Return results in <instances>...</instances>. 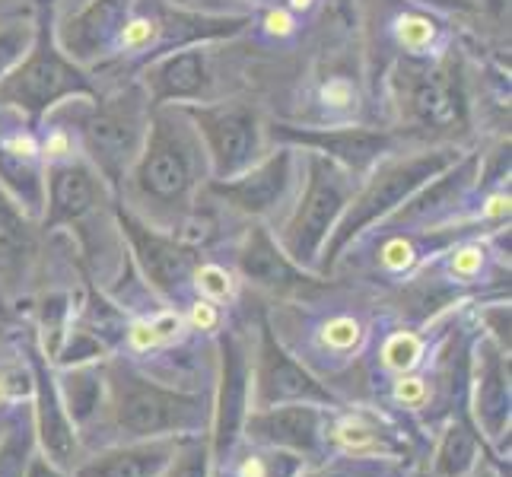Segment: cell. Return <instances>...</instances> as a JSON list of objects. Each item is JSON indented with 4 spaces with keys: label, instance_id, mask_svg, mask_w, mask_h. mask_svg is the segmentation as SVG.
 Returning a JSON list of instances; mask_svg holds the SVG:
<instances>
[{
    "label": "cell",
    "instance_id": "6da1fadb",
    "mask_svg": "<svg viewBox=\"0 0 512 477\" xmlns=\"http://www.w3.org/2000/svg\"><path fill=\"white\" fill-rule=\"evenodd\" d=\"M201 134L182 112H156L144 140V150L131 166L134 191L153 207H185L201 172Z\"/></svg>",
    "mask_w": 512,
    "mask_h": 477
},
{
    "label": "cell",
    "instance_id": "7a4b0ae2",
    "mask_svg": "<svg viewBox=\"0 0 512 477\" xmlns=\"http://www.w3.org/2000/svg\"><path fill=\"white\" fill-rule=\"evenodd\" d=\"M458 159H462V153L452 147H443V150H423V153L404 156V159H392V163H382L373 179H369V185L353 198L350 210L344 214L338 233L331 239L328 261L338 255L341 245H347L363 226H369L373 220L385 217L388 210L404 204V198H411L423 182L449 172Z\"/></svg>",
    "mask_w": 512,
    "mask_h": 477
},
{
    "label": "cell",
    "instance_id": "3957f363",
    "mask_svg": "<svg viewBox=\"0 0 512 477\" xmlns=\"http://www.w3.org/2000/svg\"><path fill=\"white\" fill-rule=\"evenodd\" d=\"M74 93H90V83L55 48L48 29H39L26 58L7 77H0V105H13L29 115H42Z\"/></svg>",
    "mask_w": 512,
    "mask_h": 477
},
{
    "label": "cell",
    "instance_id": "277c9868",
    "mask_svg": "<svg viewBox=\"0 0 512 477\" xmlns=\"http://www.w3.org/2000/svg\"><path fill=\"white\" fill-rule=\"evenodd\" d=\"M83 144L86 153L99 166L102 175L112 182L125 179V172L134 166V159L144 150V140L150 131V102L137 90H128L83 121Z\"/></svg>",
    "mask_w": 512,
    "mask_h": 477
},
{
    "label": "cell",
    "instance_id": "5b68a950",
    "mask_svg": "<svg viewBox=\"0 0 512 477\" xmlns=\"http://www.w3.org/2000/svg\"><path fill=\"white\" fill-rule=\"evenodd\" d=\"M353 182L357 179H353L350 169L338 166L334 159L322 153H312L306 198L287 229V252L299 264H312L319 258L325 236L334 229V223H338L350 201Z\"/></svg>",
    "mask_w": 512,
    "mask_h": 477
},
{
    "label": "cell",
    "instance_id": "8992f818",
    "mask_svg": "<svg viewBox=\"0 0 512 477\" xmlns=\"http://www.w3.org/2000/svg\"><path fill=\"white\" fill-rule=\"evenodd\" d=\"M194 128L207 140V156L217 179H236L261 159V125L249 105L220 102L188 109Z\"/></svg>",
    "mask_w": 512,
    "mask_h": 477
},
{
    "label": "cell",
    "instance_id": "52a82bcc",
    "mask_svg": "<svg viewBox=\"0 0 512 477\" xmlns=\"http://www.w3.org/2000/svg\"><path fill=\"white\" fill-rule=\"evenodd\" d=\"M293 179V150H280L271 159H261L252 169L236 175V182H217L214 191L226 201L249 210V214H268L284 198Z\"/></svg>",
    "mask_w": 512,
    "mask_h": 477
},
{
    "label": "cell",
    "instance_id": "ba28073f",
    "mask_svg": "<svg viewBox=\"0 0 512 477\" xmlns=\"http://www.w3.org/2000/svg\"><path fill=\"white\" fill-rule=\"evenodd\" d=\"M39 153H42L39 144L23 131L0 134V185L16 201H23L29 214H39L45 204V179H42Z\"/></svg>",
    "mask_w": 512,
    "mask_h": 477
},
{
    "label": "cell",
    "instance_id": "9c48e42d",
    "mask_svg": "<svg viewBox=\"0 0 512 477\" xmlns=\"http://www.w3.org/2000/svg\"><path fill=\"white\" fill-rule=\"evenodd\" d=\"M296 144L319 147L322 156L334 159L338 166L350 169L353 175L373 166L392 150V137L379 131H363V128H334V131H284Z\"/></svg>",
    "mask_w": 512,
    "mask_h": 477
},
{
    "label": "cell",
    "instance_id": "30bf717a",
    "mask_svg": "<svg viewBox=\"0 0 512 477\" xmlns=\"http://www.w3.org/2000/svg\"><path fill=\"white\" fill-rule=\"evenodd\" d=\"M194 414H198V401L140 385L125 395L118 417L121 427H128L131 433H160L172 427H188Z\"/></svg>",
    "mask_w": 512,
    "mask_h": 477
},
{
    "label": "cell",
    "instance_id": "8fae6325",
    "mask_svg": "<svg viewBox=\"0 0 512 477\" xmlns=\"http://www.w3.org/2000/svg\"><path fill=\"white\" fill-rule=\"evenodd\" d=\"M121 226H125L131 245L137 249L140 261H144V271L153 277L156 287L172 290V287H179L182 280H188V274L194 268V258L188 249L150 233V229L144 223H137L131 214H121Z\"/></svg>",
    "mask_w": 512,
    "mask_h": 477
},
{
    "label": "cell",
    "instance_id": "7c38bea8",
    "mask_svg": "<svg viewBox=\"0 0 512 477\" xmlns=\"http://www.w3.org/2000/svg\"><path fill=\"white\" fill-rule=\"evenodd\" d=\"M408 86H411L408 109L427 128H452L455 121H462V115H465L462 93H458V80L446 67L423 70V74H417V80H411Z\"/></svg>",
    "mask_w": 512,
    "mask_h": 477
},
{
    "label": "cell",
    "instance_id": "4fadbf2b",
    "mask_svg": "<svg viewBox=\"0 0 512 477\" xmlns=\"http://www.w3.org/2000/svg\"><path fill=\"white\" fill-rule=\"evenodd\" d=\"M96 172L90 166L67 159V163L51 166L48 175V223H74L83 214H90L96 204Z\"/></svg>",
    "mask_w": 512,
    "mask_h": 477
},
{
    "label": "cell",
    "instance_id": "5bb4252c",
    "mask_svg": "<svg viewBox=\"0 0 512 477\" xmlns=\"http://www.w3.org/2000/svg\"><path fill=\"white\" fill-rule=\"evenodd\" d=\"M207 86V58L201 48L166 55L147 70V90L156 105L172 99H198Z\"/></svg>",
    "mask_w": 512,
    "mask_h": 477
},
{
    "label": "cell",
    "instance_id": "9a60e30c",
    "mask_svg": "<svg viewBox=\"0 0 512 477\" xmlns=\"http://www.w3.org/2000/svg\"><path fill=\"white\" fill-rule=\"evenodd\" d=\"M239 264H242V274L249 280H255V284H261V287L296 290V287L306 284V277L274 249V242L268 239L264 229H255V233L249 236V245H245Z\"/></svg>",
    "mask_w": 512,
    "mask_h": 477
},
{
    "label": "cell",
    "instance_id": "2e32d148",
    "mask_svg": "<svg viewBox=\"0 0 512 477\" xmlns=\"http://www.w3.org/2000/svg\"><path fill=\"white\" fill-rule=\"evenodd\" d=\"M264 398H325V392L315 385L303 369L290 363L284 353L274 347L271 338H264V369H261Z\"/></svg>",
    "mask_w": 512,
    "mask_h": 477
},
{
    "label": "cell",
    "instance_id": "e0dca14e",
    "mask_svg": "<svg viewBox=\"0 0 512 477\" xmlns=\"http://www.w3.org/2000/svg\"><path fill=\"white\" fill-rule=\"evenodd\" d=\"M255 436L268 439V443L293 446V449H309L319 433V414L312 408H284L271 411L252 420Z\"/></svg>",
    "mask_w": 512,
    "mask_h": 477
},
{
    "label": "cell",
    "instance_id": "ac0fdd59",
    "mask_svg": "<svg viewBox=\"0 0 512 477\" xmlns=\"http://www.w3.org/2000/svg\"><path fill=\"white\" fill-rule=\"evenodd\" d=\"M35 252V239L26 217L16 204L0 191V274L20 271Z\"/></svg>",
    "mask_w": 512,
    "mask_h": 477
},
{
    "label": "cell",
    "instance_id": "d6986e66",
    "mask_svg": "<svg viewBox=\"0 0 512 477\" xmlns=\"http://www.w3.org/2000/svg\"><path fill=\"white\" fill-rule=\"evenodd\" d=\"M39 423H42V443L48 455L55 458V462L67 465L70 455H74V436H70L67 420L58 408L55 388H51V382L42 373H39Z\"/></svg>",
    "mask_w": 512,
    "mask_h": 477
},
{
    "label": "cell",
    "instance_id": "ffe728a7",
    "mask_svg": "<svg viewBox=\"0 0 512 477\" xmlns=\"http://www.w3.org/2000/svg\"><path fill=\"white\" fill-rule=\"evenodd\" d=\"M245 404V360L236 344L226 347V379H223V417H220V446L233 439Z\"/></svg>",
    "mask_w": 512,
    "mask_h": 477
},
{
    "label": "cell",
    "instance_id": "44dd1931",
    "mask_svg": "<svg viewBox=\"0 0 512 477\" xmlns=\"http://www.w3.org/2000/svg\"><path fill=\"white\" fill-rule=\"evenodd\" d=\"M166 452L163 449H147V452H128V455H115L105 465L93 468V477H153L163 468Z\"/></svg>",
    "mask_w": 512,
    "mask_h": 477
},
{
    "label": "cell",
    "instance_id": "7402d4cb",
    "mask_svg": "<svg viewBox=\"0 0 512 477\" xmlns=\"http://www.w3.org/2000/svg\"><path fill=\"white\" fill-rule=\"evenodd\" d=\"M474 462V436L468 430H452L439 452V474L443 477H458L465 474Z\"/></svg>",
    "mask_w": 512,
    "mask_h": 477
},
{
    "label": "cell",
    "instance_id": "603a6c76",
    "mask_svg": "<svg viewBox=\"0 0 512 477\" xmlns=\"http://www.w3.org/2000/svg\"><path fill=\"white\" fill-rule=\"evenodd\" d=\"M32 39H35V32L26 23H10L0 29V77L26 58V51L32 48Z\"/></svg>",
    "mask_w": 512,
    "mask_h": 477
},
{
    "label": "cell",
    "instance_id": "cb8c5ba5",
    "mask_svg": "<svg viewBox=\"0 0 512 477\" xmlns=\"http://www.w3.org/2000/svg\"><path fill=\"white\" fill-rule=\"evenodd\" d=\"M395 35L408 51H423V48H430L436 39V23L427 20V16H398Z\"/></svg>",
    "mask_w": 512,
    "mask_h": 477
},
{
    "label": "cell",
    "instance_id": "d4e9b609",
    "mask_svg": "<svg viewBox=\"0 0 512 477\" xmlns=\"http://www.w3.org/2000/svg\"><path fill=\"white\" fill-rule=\"evenodd\" d=\"M29 452V436L23 430H16L7 446L0 449V477H23V462Z\"/></svg>",
    "mask_w": 512,
    "mask_h": 477
},
{
    "label": "cell",
    "instance_id": "484cf974",
    "mask_svg": "<svg viewBox=\"0 0 512 477\" xmlns=\"http://www.w3.org/2000/svg\"><path fill=\"white\" fill-rule=\"evenodd\" d=\"M99 398V382L93 376H74L70 379V404L77 408V417H86L93 411V404Z\"/></svg>",
    "mask_w": 512,
    "mask_h": 477
},
{
    "label": "cell",
    "instance_id": "4316f807",
    "mask_svg": "<svg viewBox=\"0 0 512 477\" xmlns=\"http://www.w3.org/2000/svg\"><path fill=\"white\" fill-rule=\"evenodd\" d=\"M417 357H420V341L414 338V334H398V338H392L385 347V360L398 369L414 366Z\"/></svg>",
    "mask_w": 512,
    "mask_h": 477
},
{
    "label": "cell",
    "instance_id": "83f0119b",
    "mask_svg": "<svg viewBox=\"0 0 512 477\" xmlns=\"http://www.w3.org/2000/svg\"><path fill=\"white\" fill-rule=\"evenodd\" d=\"M357 338H360V328L353 318H334L325 328V341L334 347H350V344H357Z\"/></svg>",
    "mask_w": 512,
    "mask_h": 477
},
{
    "label": "cell",
    "instance_id": "f1b7e54d",
    "mask_svg": "<svg viewBox=\"0 0 512 477\" xmlns=\"http://www.w3.org/2000/svg\"><path fill=\"white\" fill-rule=\"evenodd\" d=\"M198 287H201L207 296H214V299H226L229 290H233V284H229V277H226L220 268H201V271H198Z\"/></svg>",
    "mask_w": 512,
    "mask_h": 477
},
{
    "label": "cell",
    "instance_id": "f546056e",
    "mask_svg": "<svg viewBox=\"0 0 512 477\" xmlns=\"http://www.w3.org/2000/svg\"><path fill=\"white\" fill-rule=\"evenodd\" d=\"M322 99H325V105H331V109H338V112H344V109H350V105H357L353 102V86L347 83V80H331L325 90H322Z\"/></svg>",
    "mask_w": 512,
    "mask_h": 477
},
{
    "label": "cell",
    "instance_id": "4dcf8cb0",
    "mask_svg": "<svg viewBox=\"0 0 512 477\" xmlns=\"http://www.w3.org/2000/svg\"><path fill=\"white\" fill-rule=\"evenodd\" d=\"M264 32L268 35H290L293 32V16L287 10H271L264 16Z\"/></svg>",
    "mask_w": 512,
    "mask_h": 477
},
{
    "label": "cell",
    "instance_id": "1f68e13d",
    "mask_svg": "<svg viewBox=\"0 0 512 477\" xmlns=\"http://www.w3.org/2000/svg\"><path fill=\"white\" fill-rule=\"evenodd\" d=\"M175 477H207V465H204V455H191L188 462L175 471Z\"/></svg>",
    "mask_w": 512,
    "mask_h": 477
},
{
    "label": "cell",
    "instance_id": "d6a6232c",
    "mask_svg": "<svg viewBox=\"0 0 512 477\" xmlns=\"http://www.w3.org/2000/svg\"><path fill=\"white\" fill-rule=\"evenodd\" d=\"M214 322H217L214 306H210V303H198V306H194V325H201V328H214Z\"/></svg>",
    "mask_w": 512,
    "mask_h": 477
},
{
    "label": "cell",
    "instance_id": "836d02e7",
    "mask_svg": "<svg viewBox=\"0 0 512 477\" xmlns=\"http://www.w3.org/2000/svg\"><path fill=\"white\" fill-rule=\"evenodd\" d=\"M481 264V255L478 252H462V258L455 261V271H465V274H471L474 268Z\"/></svg>",
    "mask_w": 512,
    "mask_h": 477
},
{
    "label": "cell",
    "instance_id": "e575fe53",
    "mask_svg": "<svg viewBox=\"0 0 512 477\" xmlns=\"http://www.w3.org/2000/svg\"><path fill=\"white\" fill-rule=\"evenodd\" d=\"M423 7H436V10H455V7H465V0H417Z\"/></svg>",
    "mask_w": 512,
    "mask_h": 477
},
{
    "label": "cell",
    "instance_id": "d590c367",
    "mask_svg": "<svg viewBox=\"0 0 512 477\" xmlns=\"http://www.w3.org/2000/svg\"><path fill=\"white\" fill-rule=\"evenodd\" d=\"M29 477H61V474H55V471H51L45 462H35V465H32V471H29Z\"/></svg>",
    "mask_w": 512,
    "mask_h": 477
},
{
    "label": "cell",
    "instance_id": "8d00e7d4",
    "mask_svg": "<svg viewBox=\"0 0 512 477\" xmlns=\"http://www.w3.org/2000/svg\"><path fill=\"white\" fill-rule=\"evenodd\" d=\"M398 395H401V398H420V385H417V382L401 385V388H398Z\"/></svg>",
    "mask_w": 512,
    "mask_h": 477
},
{
    "label": "cell",
    "instance_id": "74e56055",
    "mask_svg": "<svg viewBox=\"0 0 512 477\" xmlns=\"http://www.w3.org/2000/svg\"><path fill=\"white\" fill-rule=\"evenodd\" d=\"M86 4H90V0H61V10L64 13H74V10H83Z\"/></svg>",
    "mask_w": 512,
    "mask_h": 477
},
{
    "label": "cell",
    "instance_id": "f35d334b",
    "mask_svg": "<svg viewBox=\"0 0 512 477\" xmlns=\"http://www.w3.org/2000/svg\"><path fill=\"white\" fill-rule=\"evenodd\" d=\"M325 477H369V474L366 471H331Z\"/></svg>",
    "mask_w": 512,
    "mask_h": 477
},
{
    "label": "cell",
    "instance_id": "ab89813d",
    "mask_svg": "<svg viewBox=\"0 0 512 477\" xmlns=\"http://www.w3.org/2000/svg\"><path fill=\"white\" fill-rule=\"evenodd\" d=\"M290 4H293V10H312L315 0H290Z\"/></svg>",
    "mask_w": 512,
    "mask_h": 477
},
{
    "label": "cell",
    "instance_id": "60d3db41",
    "mask_svg": "<svg viewBox=\"0 0 512 477\" xmlns=\"http://www.w3.org/2000/svg\"><path fill=\"white\" fill-rule=\"evenodd\" d=\"M334 4H338V7H344V4H347V0H334Z\"/></svg>",
    "mask_w": 512,
    "mask_h": 477
}]
</instances>
